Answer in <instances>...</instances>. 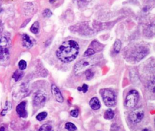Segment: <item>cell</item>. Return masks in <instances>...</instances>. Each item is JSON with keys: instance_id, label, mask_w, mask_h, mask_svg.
Segmentation results:
<instances>
[{"instance_id": "6da1fadb", "label": "cell", "mask_w": 155, "mask_h": 131, "mask_svg": "<svg viewBox=\"0 0 155 131\" xmlns=\"http://www.w3.org/2000/svg\"><path fill=\"white\" fill-rule=\"evenodd\" d=\"M79 46L78 42L73 40L64 42L57 49L56 55L58 59L63 63L73 61L78 56Z\"/></svg>"}, {"instance_id": "7a4b0ae2", "label": "cell", "mask_w": 155, "mask_h": 131, "mask_svg": "<svg viewBox=\"0 0 155 131\" xmlns=\"http://www.w3.org/2000/svg\"><path fill=\"white\" fill-rule=\"evenodd\" d=\"M97 62L96 57L88 56L87 58H84L79 60L74 67V72L76 75H81L84 73L87 69L91 68Z\"/></svg>"}, {"instance_id": "3957f363", "label": "cell", "mask_w": 155, "mask_h": 131, "mask_svg": "<svg viewBox=\"0 0 155 131\" xmlns=\"http://www.w3.org/2000/svg\"><path fill=\"white\" fill-rule=\"evenodd\" d=\"M101 95L104 103L107 106L113 107L116 103V96L114 91L110 89H102L101 90Z\"/></svg>"}, {"instance_id": "277c9868", "label": "cell", "mask_w": 155, "mask_h": 131, "mask_svg": "<svg viewBox=\"0 0 155 131\" xmlns=\"http://www.w3.org/2000/svg\"><path fill=\"white\" fill-rule=\"evenodd\" d=\"M139 95L137 91L134 89L130 91L128 93L127 95L126 96V98H125L126 106L129 107H134L139 100Z\"/></svg>"}, {"instance_id": "5b68a950", "label": "cell", "mask_w": 155, "mask_h": 131, "mask_svg": "<svg viewBox=\"0 0 155 131\" xmlns=\"http://www.w3.org/2000/svg\"><path fill=\"white\" fill-rule=\"evenodd\" d=\"M9 55V44L4 37H0V61L6 59Z\"/></svg>"}, {"instance_id": "8992f818", "label": "cell", "mask_w": 155, "mask_h": 131, "mask_svg": "<svg viewBox=\"0 0 155 131\" xmlns=\"http://www.w3.org/2000/svg\"><path fill=\"white\" fill-rule=\"evenodd\" d=\"M144 116V112L142 109H137L133 110L129 115V119L132 123H139Z\"/></svg>"}, {"instance_id": "52a82bcc", "label": "cell", "mask_w": 155, "mask_h": 131, "mask_svg": "<svg viewBox=\"0 0 155 131\" xmlns=\"http://www.w3.org/2000/svg\"><path fill=\"white\" fill-rule=\"evenodd\" d=\"M148 51V50L147 48L144 46H139L133 50L131 55L133 56V59L139 60L147 54Z\"/></svg>"}, {"instance_id": "ba28073f", "label": "cell", "mask_w": 155, "mask_h": 131, "mask_svg": "<svg viewBox=\"0 0 155 131\" xmlns=\"http://www.w3.org/2000/svg\"><path fill=\"white\" fill-rule=\"evenodd\" d=\"M46 100V95L42 91H38L35 95L33 99L34 105L38 106L42 104Z\"/></svg>"}, {"instance_id": "9c48e42d", "label": "cell", "mask_w": 155, "mask_h": 131, "mask_svg": "<svg viewBox=\"0 0 155 131\" xmlns=\"http://www.w3.org/2000/svg\"><path fill=\"white\" fill-rule=\"evenodd\" d=\"M26 107V102L23 101L18 104L16 108V110L17 113L20 117L25 118L27 116V112L25 109Z\"/></svg>"}, {"instance_id": "30bf717a", "label": "cell", "mask_w": 155, "mask_h": 131, "mask_svg": "<svg viewBox=\"0 0 155 131\" xmlns=\"http://www.w3.org/2000/svg\"><path fill=\"white\" fill-rule=\"evenodd\" d=\"M51 90L53 95L54 96V98L57 101H58L59 103H62L64 101L63 96H62L59 89L55 85H51Z\"/></svg>"}, {"instance_id": "8fae6325", "label": "cell", "mask_w": 155, "mask_h": 131, "mask_svg": "<svg viewBox=\"0 0 155 131\" xmlns=\"http://www.w3.org/2000/svg\"><path fill=\"white\" fill-rule=\"evenodd\" d=\"M22 45L26 48H30L33 45L32 40L31 39L30 37L27 34H24L22 35Z\"/></svg>"}, {"instance_id": "7c38bea8", "label": "cell", "mask_w": 155, "mask_h": 131, "mask_svg": "<svg viewBox=\"0 0 155 131\" xmlns=\"http://www.w3.org/2000/svg\"><path fill=\"white\" fill-rule=\"evenodd\" d=\"M35 5L32 2H26L24 4V11L26 15H30V14L33 13L35 9Z\"/></svg>"}, {"instance_id": "4fadbf2b", "label": "cell", "mask_w": 155, "mask_h": 131, "mask_svg": "<svg viewBox=\"0 0 155 131\" xmlns=\"http://www.w3.org/2000/svg\"><path fill=\"white\" fill-rule=\"evenodd\" d=\"M89 104L91 109L94 110L99 109L101 107V103L99 100V99L97 97H93L92 98L89 103Z\"/></svg>"}, {"instance_id": "5bb4252c", "label": "cell", "mask_w": 155, "mask_h": 131, "mask_svg": "<svg viewBox=\"0 0 155 131\" xmlns=\"http://www.w3.org/2000/svg\"><path fill=\"white\" fill-rule=\"evenodd\" d=\"M91 0H73V2L79 8H83L87 5Z\"/></svg>"}, {"instance_id": "9a60e30c", "label": "cell", "mask_w": 155, "mask_h": 131, "mask_svg": "<svg viewBox=\"0 0 155 131\" xmlns=\"http://www.w3.org/2000/svg\"><path fill=\"white\" fill-rule=\"evenodd\" d=\"M121 46H122V42L121 41L117 39L115 40L114 45H113V50L116 53H119V51H120L121 49Z\"/></svg>"}, {"instance_id": "2e32d148", "label": "cell", "mask_w": 155, "mask_h": 131, "mask_svg": "<svg viewBox=\"0 0 155 131\" xmlns=\"http://www.w3.org/2000/svg\"><path fill=\"white\" fill-rule=\"evenodd\" d=\"M114 112L111 109H107L105 112L104 115V118L107 119V120H111L114 118Z\"/></svg>"}, {"instance_id": "e0dca14e", "label": "cell", "mask_w": 155, "mask_h": 131, "mask_svg": "<svg viewBox=\"0 0 155 131\" xmlns=\"http://www.w3.org/2000/svg\"><path fill=\"white\" fill-rule=\"evenodd\" d=\"M30 31L34 34H38L39 31V23L38 21L35 22L30 27Z\"/></svg>"}, {"instance_id": "ac0fdd59", "label": "cell", "mask_w": 155, "mask_h": 131, "mask_svg": "<svg viewBox=\"0 0 155 131\" xmlns=\"http://www.w3.org/2000/svg\"><path fill=\"white\" fill-rule=\"evenodd\" d=\"M24 74L23 72L21 71H19V70H16L15 71V72L13 73V75H12V77L16 81H18L23 76Z\"/></svg>"}, {"instance_id": "d6986e66", "label": "cell", "mask_w": 155, "mask_h": 131, "mask_svg": "<svg viewBox=\"0 0 155 131\" xmlns=\"http://www.w3.org/2000/svg\"><path fill=\"white\" fill-rule=\"evenodd\" d=\"M38 131H53V129L51 125L44 124L40 127Z\"/></svg>"}, {"instance_id": "ffe728a7", "label": "cell", "mask_w": 155, "mask_h": 131, "mask_svg": "<svg viewBox=\"0 0 155 131\" xmlns=\"http://www.w3.org/2000/svg\"><path fill=\"white\" fill-rule=\"evenodd\" d=\"M65 129L68 131H75L77 130L76 126L71 122H67L66 123L65 125Z\"/></svg>"}, {"instance_id": "44dd1931", "label": "cell", "mask_w": 155, "mask_h": 131, "mask_svg": "<svg viewBox=\"0 0 155 131\" xmlns=\"http://www.w3.org/2000/svg\"><path fill=\"white\" fill-rule=\"evenodd\" d=\"M91 46H92L91 48H93L94 50V49H96L97 51H100L102 49V46L101 44L96 40L93 41L91 43Z\"/></svg>"}, {"instance_id": "7402d4cb", "label": "cell", "mask_w": 155, "mask_h": 131, "mask_svg": "<svg viewBox=\"0 0 155 131\" xmlns=\"http://www.w3.org/2000/svg\"><path fill=\"white\" fill-rule=\"evenodd\" d=\"M84 73L85 74L86 78L87 80L91 79L94 76V72L92 71V69L91 68L87 69Z\"/></svg>"}, {"instance_id": "603a6c76", "label": "cell", "mask_w": 155, "mask_h": 131, "mask_svg": "<svg viewBox=\"0 0 155 131\" xmlns=\"http://www.w3.org/2000/svg\"><path fill=\"white\" fill-rule=\"evenodd\" d=\"M47 113L46 112H40L39 114H38L36 118L38 121H42L47 117Z\"/></svg>"}, {"instance_id": "cb8c5ba5", "label": "cell", "mask_w": 155, "mask_h": 131, "mask_svg": "<svg viewBox=\"0 0 155 131\" xmlns=\"http://www.w3.org/2000/svg\"><path fill=\"white\" fill-rule=\"evenodd\" d=\"M95 51L91 48H88L84 53V56L85 57H88V56H91L93 54H95Z\"/></svg>"}, {"instance_id": "d4e9b609", "label": "cell", "mask_w": 155, "mask_h": 131, "mask_svg": "<svg viewBox=\"0 0 155 131\" xmlns=\"http://www.w3.org/2000/svg\"><path fill=\"white\" fill-rule=\"evenodd\" d=\"M18 66H19V68L20 70H21V71L24 70L26 68V67H27V63H26V62L24 60H21L19 62Z\"/></svg>"}, {"instance_id": "484cf974", "label": "cell", "mask_w": 155, "mask_h": 131, "mask_svg": "<svg viewBox=\"0 0 155 131\" xmlns=\"http://www.w3.org/2000/svg\"><path fill=\"white\" fill-rule=\"evenodd\" d=\"M42 14V16L45 18H50L52 15V12L50 9L46 8L44 10Z\"/></svg>"}, {"instance_id": "4316f807", "label": "cell", "mask_w": 155, "mask_h": 131, "mask_svg": "<svg viewBox=\"0 0 155 131\" xmlns=\"http://www.w3.org/2000/svg\"><path fill=\"white\" fill-rule=\"evenodd\" d=\"M88 89V86L86 84H84L82 86H79L78 88V91H82L84 93H85L86 92H87Z\"/></svg>"}, {"instance_id": "83f0119b", "label": "cell", "mask_w": 155, "mask_h": 131, "mask_svg": "<svg viewBox=\"0 0 155 131\" xmlns=\"http://www.w3.org/2000/svg\"><path fill=\"white\" fill-rule=\"evenodd\" d=\"M70 115L71 116H72L73 117H74V118H76L78 117L79 115V111L78 109H73L72 110L70 111Z\"/></svg>"}, {"instance_id": "f1b7e54d", "label": "cell", "mask_w": 155, "mask_h": 131, "mask_svg": "<svg viewBox=\"0 0 155 131\" xmlns=\"http://www.w3.org/2000/svg\"><path fill=\"white\" fill-rule=\"evenodd\" d=\"M7 112V109H4L2 110L1 113V115H4L6 114V113Z\"/></svg>"}, {"instance_id": "f546056e", "label": "cell", "mask_w": 155, "mask_h": 131, "mask_svg": "<svg viewBox=\"0 0 155 131\" xmlns=\"http://www.w3.org/2000/svg\"><path fill=\"white\" fill-rule=\"evenodd\" d=\"M0 131H5V128L4 127H1L0 128Z\"/></svg>"}, {"instance_id": "4dcf8cb0", "label": "cell", "mask_w": 155, "mask_h": 131, "mask_svg": "<svg viewBox=\"0 0 155 131\" xmlns=\"http://www.w3.org/2000/svg\"><path fill=\"white\" fill-rule=\"evenodd\" d=\"M57 0H49V2L50 3H54L55 1H56Z\"/></svg>"}, {"instance_id": "1f68e13d", "label": "cell", "mask_w": 155, "mask_h": 131, "mask_svg": "<svg viewBox=\"0 0 155 131\" xmlns=\"http://www.w3.org/2000/svg\"><path fill=\"white\" fill-rule=\"evenodd\" d=\"M142 131H150L149 129H143Z\"/></svg>"}, {"instance_id": "d6a6232c", "label": "cell", "mask_w": 155, "mask_h": 131, "mask_svg": "<svg viewBox=\"0 0 155 131\" xmlns=\"http://www.w3.org/2000/svg\"><path fill=\"white\" fill-rule=\"evenodd\" d=\"M1 31H2V26H1V24L0 23V33L1 32Z\"/></svg>"}, {"instance_id": "836d02e7", "label": "cell", "mask_w": 155, "mask_h": 131, "mask_svg": "<svg viewBox=\"0 0 155 131\" xmlns=\"http://www.w3.org/2000/svg\"><path fill=\"white\" fill-rule=\"evenodd\" d=\"M1 11H2V10H1V9H0V13L1 12Z\"/></svg>"}, {"instance_id": "e575fe53", "label": "cell", "mask_w": 155, "mask_h": 131, "mask_svg": "<svg viewBox=\"0 0 155 131\" xmlns=\"http://www.w3.org/2000/svg\"><path fill=\"white\" fill-rule=\"evenodd\" d=\"M98 131H101V130H98Z\"/></svg>"}]
</instances>
